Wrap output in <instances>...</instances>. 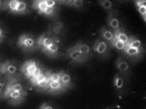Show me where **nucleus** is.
Masks as SVG:
<instances>
[{
	"label": "nucleus",
	"instance_id": "nucleus-13",
	"mask_svg": "<svg viewBox=\"0 0 146 109\" xmlns=\"http://www.w3.org/2000/svg\"><path fill=\"white\" fill-rule=\"evenodd\" d=\"M76 49H77L78 51H79L80 53H81L83 55H87L90 54V47L88 46L87 44H83V43H79V44L76 45Z\"/></svg>",
	"mask_w": 146,
	"mask_h": 109
},
{
	"label": "nucleus",
	"instance_id": "nucleus-32",
	"mask_svg": "<svg viewBox=\"0 0 146 109\" xmlns=\"http://www.w3.org/2000/svg\"><path fill=\"white\" fill-rule=\"evenodd\" d=\"M4 90V84L2 82H0V93H2Z\"/></svg>",
	"mask_w": 146,
	"mask_h": 109
},
{
	"label": "nucleus",
	"instance_id": "nucleus-14",
	"mask_svg": "<svg viewBox=\"0 0 146 109\" xmlns=\"http://www.w3.org/2000/svg\"><path fill=\"white\" fill-rule=\"evenodd\" d=\"M135 4H136V7H137V9H138L139 13H140V15L142 16V18L145 21L146 20V6H145L146 2L145 1H136Z\"/></svg>",
	"mask_w": 146,
	"mask_h": 109
},
{
	"label": "nucleus",
	"instance_id": "nucleus-25",
	"mask_svg": "<svg viewBox=\"0 0 146 109\" xmlns=\"http://www.w3.org/2000/svg\"><path fill=\"white\" fill-rule=\"evenodd\" d=\"M27 11V4L23 1H19L18 4V8H17V12L18 13H24V12Z\"/></svg>",
	"mask_w": 146,
	"mask_h": 109
},
{
	"label": "nucleus",
	"instance_id": "nucleus-10",
	"mask_svg": "<svg viewBox=\"0 0 146 109\" xmlns=\"http://www.w3.org/2000/svg\"><path fill=\"white\" fill-rule=\"evenodd\" d=\"M114 40L120 41V42L127 45V43L129 41V37L125 34V32H123L122 30L118 29V30H115V33H114Z\"/></svg>",
	"mask_w": 146,
	"mask_h": 109
},
{
	"label": "nucleus",
	"instance_id": "nucleus-12",
	"mask_svg": "<svg viewBox=\"0 0 146 109\" xmlns=\"http://www.w3.org/2000/svg\"><path fill=\"white\" fill-rule=\"evenodd\" d=\"M113 85H114V87H115L116 89H118V90L122 89L123 86H124V79H123V77H121L119 73H116V75H114Z\"/></svg>",
	"mask_w": 146,
	"mask_h": 109
},
{
	"label": "nucleus",
	"instance_id": "nucleus-17",
	"mask_svg": "<svg viewBox=\"0 0 146 109\" xmlns=\"http://www.w3.org/2000/svg\"><path fill=\"white\" fill-rule=\"evenodd\" d=\"M116 67L119 71H127L129 69V65L122 59H118L116 61Z\"/></svg>",
	"mask_w": 146,
	"mask_h": 109
},
{
	"label": "nucleus",
	"instance_id": "nucleus-16",
	"mask_svg": "<svg viewBox=\"0 0 146 109\" xmlns=\"http://www.w3.org/2000/svg\"><path fill=\"white\" fill-rule=\"evenodd\" d=\"M127 46H130V47H132V48H136V49L141 50V48H142V43H141L140 40H138V39H136V38H129Z\"/></svg>",
	"mask_w": 146,
	"mask_h": 109
},
{
	"label": "nucleus",
	"instance_id": "nucleus-15",
	"mask_svg": "<svg viewBox=\"0 0 146 109\" xmlns=\"http://www.w3.org/2000/svg\"><path fill=\"white\" fill-rule=\"evenodd\" d=\"M124 52H125V54L127 55H129V57H136V55H138L140 54L141 50L136 49V48H132V47L127 46L126 45V47H125V49H124Z\"/></svg>",
	"mask_w": 146,
	"mask_h": 109
},
{
	"label": "nucleus",
	"instance_id": "nucleus-4",
	"mask_svg": "<svg viewBox=\"0 0 146 109\" xmlns=\"http://www.w3.org/2000/svg\"><path fill=\"white\" fill-rule=\"evenodd\" d=\"M108 45L106 42H104V41H96V44H94V52H96L98 54H106V52H108Z\"/></svg>",
	"mask_w": 146,
	"mask_h": 109
},
{
	"label": "nucleus",
	"instance_id": "nucleus-33",
	"mask_svg": "<svg viewBox=\"0 0 146 109\" xmlns=\"http://www.w3.org/2000/svg\"><path fill=\"white\" fill-rule=\"evenodd\" d=\"M3 36V31L1 30V28H0V37H2Z\"/></svg>",
	"mask_w": 146,
	"mask_h": 109
},
{
	"label": "nucleus",
	"instance_id": "nucleus-20",
	"mask_svg": "<svg viewBox=\"0 0 146 109\" xmlns=\"http://www.w3.org/2000/svg\"><path fill=\"white\" fill-rule=\"evenodd\" d=\"M7 88L12 89V90H15V91H18V92H20V93L25 95V93H24V91H23V86H22V84L20 83V82H17V81L13 82V83H11L10 85H8Z\"/></svg>",
	"mask_w": 146,
	"mask_h": 109
},
{
	"label": "nucleus",
	"instance_id": "nucleus-22",
	"mask_svg": "<svg viewBox=\"0 0 146 109\" xmlns=\"http://www.w3.org/2000/svg\"><path fill=\"white\" fill-rule=\"evenodd\" d=\"M44 51L47 53H50V54H56V53H58V51H59V46L57 43H54V44L51 45L48 49H46V50H44Z\"/></svg>",
	"mask_w": 146,
	"mask_h": 109
},
{
	"label": "nucleus",
	"instance_id": "nucleus-35",
	"mask_svg": "<svg viewBox=\"0 0 146 109\" xmlns=\"http://www.w3.org/2000/svg\"><path fill=\"white\" fill-rule=\"evenodd\" d=\"M106 109H110V108H106Z\"/></svg>",
	"mask_w": 146,
	"mask_h": 109
},
{
	"label": "nucleus",
	"instance_id": "nucleus-2",
	"mask_svg": "<svg viewBox=\"0 0 146 109\" xmlns=\"http://www.w3.org/2000/svg\"><path fill=\"white\" fill-rule=\"evenodd\" d=\"M49 81H49V77L43 73H41L38 77L32 79V82L35 84V85L39 86V87H42V88L48 87Z\"/></svg>",
	"mask_w": 146,
	"mask_h": 109
},
{
	"label": "nucleus",
	"instance_id": "nucleus-6",
	"mask_svg": "<svg viewBox=\"0 0 146 109\" xmlns=\"http://www.w3.org/2000/svg\"><path fill=\"white\" fill-rule=\"evenodd\" d=\"M4 96H5V97L11 98L12 100H15V101H21V100L23 99L24 94L20 93V92H18V91H15V90H12V89L7 88Z\"/></svg>",
	"mask_w": 146,
	"mask_h": 109
},
{
	"label": "nucleus",
	"instance_id": "nucleus-8",
	"mask_svg": "<svg viewBox=\"0 0 146 109\" xmlns=\"http://www.w3.org/2000/svg\"><path fill=\"white\" fill-rule=\"evenodd\" d=\"M67 55H69L70 57H71L73 61H81L84 59L83 57V55L81 54V53L79 52V51L76 49V47L74 46L73 48H71L69 51H68Z\"/></svg>",
	"mask_w": 146,
	"mask_h": 109
},
{
	"label": "nucleus",
	"instance_id": "nucleus-30",
	"mask_svg": "<svg viewBox=\"0 0 146 109\" xmlns=\"http://www.w3.org/2000/svg\"><path fill=\"white\" fill-rule=\"evenodd\" d=\"M40 109H54V107L49 103H44V104H42Z\"/></svg>",
	"mask_w": 146,
	"mask_h": 109
},
{
	"label": "nucleus",
	"instance_id": "nucleus-7",
	"mask_svg": "<svg viewBox=\"0 0 146 109\" xmlns=\"http://www.w3.org/2000/svg\"><path fill=\"white\" fill-rule=\"evenodd\" d=\"M0 71L3 73H7V75H14V73H16V71H17V69H16L15 65H13V63H10V61H6L5 63L2 65Z\"/></svg>",
	"mask_w": 146,
	"mask_h": 109
},
{
	"label": "nucleus",
	"instance_id": "nucleus-31",
	"mask_svg": "<svg viewBox=\"0 0 146 109\" xmlns=\"http://www.w3.org/2000/svg\"><path fill=\"white\" fill-rule=\"evenodd\" d=\"M72 4H73L75 7H82L83 4H84V2L83 1H73L72 2Z\"/></svg>",
	"mask_w": 146,
	"mask_h": 109
},
{
	"label": "nucleus",
	"instance_id": "nucleus-21",
	"mask_svg": "<svg viewBox=\"0 0 146 109\" xmlns=\"http://www.w3.org/2000/svg\"><path fill=\"white\" fill-rule=\"evenodd\" d=\"M111 45L115 49L120 50V51H124L125 47H126V44H124V43L120 42V41H117V40H113V42L111 43Z\"/></svg>",
	"mask_w": 146,
	"mask_h": 109
},
{
	"label": "nucleus",
	"instance_id": "nucleus-34",
	"mask_svg": "<svg viewBox=\"0 0 146 109\" xmlns=\"http://www.w3.org/2000/svg\"><path fill=\"white\" fill-rule=\"evenodd\" d=\"M1 5H2V3H1V1H0V7H1Z\"/></svg>",
	"mask_w": 146,
	"mask_h": 109
},
{
	"label": "nucleus",
	"instance_id": "nucleus-29",
	"mask_svg": "<svg viewBox=\"0 0 146 109\" xmlns=\"http://www.w3.org/2000/svg\"><path fill=\"white\" fill-rule=\"evenodd\" d=\"M42 13H44L45 15H52L54 13V8H49V7H46L44 10H43Z\"/></svg>",
	"mask_w": 146,
	"mask_h": 109
},
{
	"label": "nucleus",
	"instance_id": "nucleus-28",
	"mask_svg": "<svg viewBox=\"0 0 146 109\" xmlns=\"http://www.w3.org/2000/svg\"><path fill=\"white\" fill-rule=\"evenodd\" d=\"M44 2H45L46 7L54 8L55 6H56V1H54V0H44Z\"/></svg>",
	"mask_w": 146,
	"mask_h": 109
},
{
	"label": "nucleus",
	"instance_id": "nucleus-23",
	"mask_svg": "<svg viewBox=\"0 0 146 109\" xmlns=\"http://www.w3.org/2000/svg\"><path fill=\"white\" fill-rule=\"evenodd\" d=\"M18 4H19V1H16V0H12V1H10L9 3H8L10 11L11 12H17Z\"/></svg>",
	"mask_w": 146,
	"mask_h": 109
},
{
	"label": "nucleus",
	"instance_id": "nucleus-1",
	"mask_svg": "<svg viewBox=\"0 0 146 109\" xmlns=\"http://www.w3.org/2000/svg\"><path fill=\"white\" fill-rule=\"evenodd\" d=\"M38 69H39L38 65H37V63L34 61H26V63L22 65V71L25 73V75L27 77H32V75H34V73Z\"/></svg>",
	"mask_w": 146,
	"mask_h": 109
},
{
	"label": "nucleus",
	"instance_id": "nucleus-5",
	"mask_svg": "<svg viewBox=\"0 0 146 109\" xmlns=\"http://www.w3.org/2000/svg\"><path fill=\"white\" fill-rule=\"evenodd\" d=\"M100 36L104 40H106V42L112 43L114 40V33L111 30H110L106 27H102L100 30Z\"/></svg>",
	"mask_w": 146,
	"mask_h": 109
},
{
	"label": "nucleus",
	"instance_id": "nucleus-24",
	"mask_svg": "<svg viewBox=\"0 0 146 109\" xmlns=\"http://www.w3.org/2000/svg\"><path fill=\"white\" fill-rule=\"evenodd\" d=\"M100 5H102V7L104 8L106 10L112 9V2L110 1V0H104V1H100Z\"/></svg>",
	"mask_w": 146,
	"mask_h": 109
},
{
	"label": "nucleus",
	"instance_id": "nucleus-27",
	"mask_svg": "<svg viewBox=\"0 0 146 109\" xmlns=\"http://www.w3.org/2000/svg\"><path fill=\"white\" fill-rule=\"evenodd\" d=\"M61 79V73H51L49 75V81H60Z\"/></svg>",
	"mask_w": 146,
	"mask_h": 109
},
{
	"label": "nucleus",
	"instance_id": "nucleus-18",
	"mask_svg": "<svg viewBox=\"0 0 146 109\" xmlns=\"http://www.w3.org/2000/svg\"><path fill=\"white\" fill-rule=\"evenodd\" d=\"M60 82L63 84V86L69 85V84L71 83V75H70L69 73L62 71V73H61V79H60Z\"/></svg>",
	"mask_w": 146,
	"mask_h": 109
},
{
	"label": "nucleus",
	"instance_id": "nucleus-19",
	"mask_svg": "<svg viewBox=\"0 0 146 109\" xmlns=\"http://www.w3.org/2000/svg\"><path fill=\"white\" fill-rule=\"evenodd\" d=\"M48 87L50 88L51 91H59L63 88V84L60 81H49Z\"/></svg>",
	"mask_w": 146,
	"mask_h": 109
},
{
	"label": "nucleus",
	"instance_id": "nucleus-11",
	"mask_svg": "<svg viewBox=\"0 0 146 109\" xmlns=\"http://www.w3.org/2000/svg\"><path fill=\"white\" fill-rule=\"evenodd\" d=\"M38 43H39V45H40V46L43 47V49H44V50H46V49H48L51 45L54 44L55 42H54V40H53V39L48 38V37H45L44 35H43V36H41L40 38H39Z\"/></svg>",
	"mask_w": 146,
	"mask_h": 109
},
{
	"label": "nucleus",
	"instance_id": "nucleus-26",
	"mask_svg": "<svg viewBox=\"0 0 146 109\" xmlns=\"http://www.w3.org/2000/svg\"><path fill=\"white\" fill-rule=\"evenodd\" d=\"M33 7L39 9V11H40V12H43V10L46 8V5H45L44 0H42V1H36V2H35Z\"/></svg>",
	"mask_w": 146,
	"mask_h": 109
},
{
	"label": "nucleus",
	"instance_id": "nucleus-3",
	"mask_svg": "<svg viewBox=\"0 0 146 109\" xmlns=\"http://www.w3.org/2000/svg\"><path fill=\"white\" fill-rule=\"evenodd\" d=\"M35 45V41L33 38L27 35H22L19 39V46L24 49H31Z\"/></svg>",
	"mask_w": 146,
	"mask_h": 109
},
{
	"label": "nucleus",
	"instance_id": "nucleus-9",
	"mask_svg": "<svg viewBox=\"0 0 146 109\" xmlns=\"http://www.w3.org/2000/svg\"><path fill=\"white\" fill-rule=\"evenodd\" d=\"M108 25L113 30H118L119 26H120V22L116 16H114L113 14H110L108 18Z\"/></svg>",
	"mask_w": 146,
	"mask_h": 109
}]
</instances>
